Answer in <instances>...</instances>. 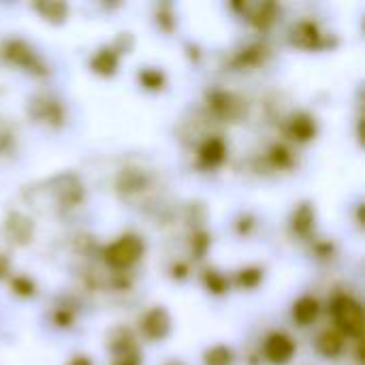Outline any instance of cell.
<instances>
[{"instance_id":"f1b7e54d","label":"cell","mask_w":365,"mask_h":365,"mask_svg":"<svg viewBox=\"0 0 365 365\" xmlns=\"http://www.w3.org/2000/svg\"><path fill=\"white\" fill-rule=\"evenodd\" d=\"M71 365H92L90 364V359H86V357H77V359H73Z\"/></svg>"},{"instance_id":"30bf717a","label":"cell","mask_w":365,"mask_h":365,"mask_svg":"<svg viewBox=\"0 0 365 365\" xmlns=\"http://www.w3.org/2000/svg\"><path fill=\"white\" fill-rule=\"evenodd\" d=\"M319 28L312 24V21H302L293 28V43L297 47H304V49H312L319 45Z\"/></svg>"},{"instance_id":"5b68a950","label":"cell","mask_w":365,"mask_h":365,"mask_svg":"<svg viewBox=\"0 0 365 365\" xmlns=\"http://www.w3.org/2000/svg\"><path fill=\"white\" fill-rule=\"evenodd\" d=\"M30 113H32V118L36 122H45V124H51V126H58L64 120L62 105L56 98H47V96H36L30 103Z\"/></svg>"},{"instance_id":"9c48e42d","label":"cell","mask_w":365,"mask_h":365,"mask_svg":"<svg viewBox=\"0 0 365 365\" xmlns=\"http://www.w3.org/2000/svg\"><path fill=\"white\" fill-rule=\"evenodd\" d=\"M148 175L143 173V171H139V169H126L122 175H120V182H118V186H120V190L122 192H126L128 197L130 195H139V192H143L145 188H148Z\"/></svg>"},{"instance_id":"44dd1931","label":"cell","mask_w":365,"mask_h":365,"mask_svg":"<svg viewBox=\"0 0 365 365\" xmlns=\"http://www.w3.org/2000/svg\"><path fill=\"white\" fill-rule=\"evenodd\" d=\"M139 79H141V83H143L145 88H152V90H158V88H163V83H165L163 73L156 71V68H145V71H141V73H139Z\"/></svg>"},{"instance_id":"83f0119b","label":"cell","mask_w":365,"mask_h":365,"mask_svg":"<svg viewBox=\"0 0 365 365\" xmlns=\"http://www.w3.org/2000/svg\"><path fill=\"white\" fill-rule=\"evenodd\" d=\"M6 272H9V261H6V259H4V257L0 255V278H2V276H4Z\"/></svg>"},{"instance_id":"5bb4252c","label":"cell","mask_w":365,"mask_h":365,"mask_svg":"<svg viewBox=\"0 0 365 365\" xmlns=\"http://www.w3.org/2000/svg\"><path fill=\"white\" fill-rule=\"evenodd\" d=\"M319 317V302L312 297H302L293 308V319L299 325H310Z\"/></svg>"},{"instance_id":"d6986e66","label":"cell","mask_w":365,"mask_h":365,"mask_svg":"<svg viewBox=\"0 0 365 365\" xmlns=\"http://www.w3.org/2000/svg\"><path fill=\"white\" fill-rule=\"evenodd\" d=\"M233 353L227 346H214L205 353V365H231Z\"/></svg>"},{"instance_id":"8992f818","label":"cell","mask_w":365,"mask_h":365,"mask_svg":"<svg viewBox=\"0 0 365 365\" xmlns=\"http://www.w3.org/2000/svg\"><path fill=\"white\" fill-rule=\"evenodd\" d=\"M295 355V344L284 334H272L265 340V357L276 365L289 364Z\"/></svg>"},{"instance_id":"ac0fdd59","label":"cell","mask_w":365,"mask_h":365,"mask_svg":"<svg viewBox=\"0 0 365 365\" xmlns=\"http://www.w3.org/2000/svg\"><path fill=\"white\" fill-rule=\"evenodd\" d=\"M319 351L327 357H336L342 351V338L336 331H325L319 338Z\"/></svg>"},{"instance_id":"7a4b0ae2","label":"cell","mask_w":365,"mask_h":365,"mask_svg":"<svg viewBox=\"0 0 365 365\" xmlns=\"http://www.w3.org/2000/svg\"><path fill=\"white\" fill-rule=\"evenodd\" d=\"M331 312H334V319H336L338 327L344 334H349L353 338H359L364 334V310H361V306L353 297L338 295L334 299Z\"/></svg>"},{"instance_id":"4316f807","label":"cell","mask_w":365,"mask_h":365,"mask_svg":"<svg viewBox=\"0 0 365 365\" xmlns=\"http://www.w3.org/2000/svg\"><path fill=\"white\" fill-rule=\"evenodd\" d=\"M113 365H141V359H139V355L133 351V353H126V355H120L118 359H115V364Z\"/></svg>"},{"instance_id":"603a6c76","label":"cell","mask_w":365,"mask_h":365,"mask_svg":"<svg viewBox=\"0 0 365 365\" xmlns=\"http://www.w3.org/2000/svg\"><path fill=\"white\" fill-rule=\"evenodd\" d=\"M261 278H263V274H261L259 269H244V272L240 274V282H242L244 287H257V284L261 282Z\"/></svg>"},{"instance_id":"ffe728a7","label":"cell","mask_w":365,"mask_h":365,"mask_svg":"<svg viewBox=\"0 0 365 365\" xmlns=\"http://www.w3.org/2000/svg\"><path fill=\"white\" fill-rule=\"evenodd\" d=\"M314 222V214H312V207L310 205H302L297 212H295V218H293V227L299 231V233H308L310 227Z\"/></svg>"},{"instance_id":"6da1fadb","label":"cell","mask_w":365,"mask_h":365,"mask_svg":"<svg viewBox=\"0 0 365 365\" xmlns=\"http://www.w3.org/2000/svg\"><path fill=\"white\" fill-rule=\"evenodd\" d=\"M24 195L34 210L60 214L83 201V184L75 173H60L38 184V188H28Z\"/></svg>"},{"instance_id":"4fadbf2b","label":"cell","mask_w":365,"mask_h":365,"mask_svg":"<svg viewBox=\"0 0 365 365\" xmlns=\"http://www.w3.org/2000/svg\"><path fill=\"white\" fill-rule=\"evenodd\" d=\"M4 49H6L4 53H6L15 64H19V66H24V68H30V66L36 64V58H34L32 49H30L26 43H21V41H9Z\"/></svg>"},{"instance_id":"9a60e30c","label":"cell","mask_w":365,"mask_h":365,"mask_svg":"<svg viewBox=\"0 0 365 365\" xmlns=\"http://www.w3.org/2000/svg\"><path fill=\"white\" fill-rule=\"evenodd\" d=\"M92 68L101 75H113L118 68V53L113 49H101L92 58Z\"/></svg>"},{"instance_id":"ba28073f","label":"cell","mask_w":365,"mask_h":365,"mask_svg":"<svg viewBox=\"0 0 365 365\" xmlns=\"http://www.w3.org/2000/svg\"><path fill=\"white\" fill-rule=\"evenodd\" d=\"M141 329L150 340H163L171 329V319L163 308H154L141 319Z\"/></svg>"},{"instance_id":"e0dca14e","label":"cell","mask_w":365,"mask_h":365,"mask_svg":"<svg viewBox=\"0 0 365 365\" xmlns=\"http://www.w3.org/2000/svg\"><path fill=\"white\" fill-rule=\"evenodd\" d=\"M109 349L120 357V355H126V353H133V336L130 331L126 329H118L111 334V342H109Z\"/></svg>"},{"instance_id":"7402d4cb","label":"cell","mask_w":365,"mask_h":365,"mask_svg":"<svg viewBox=\"0 0 365 365\" xmlns=\"http://www.w3.org/2000/svg\"><path fill=\"white\" fill-rule=\"evenodd\" d=\"M274 17H276V6L274 4H263V6H259L257 9V13L250 17L257 26H269L272 21H274Z\"/></svg>"},{"instance_id":"2e32d148","label":"cell","mask_w":365,"mask_h":365,"mask_svg":"<svg viewBox=\"0 0 365 365\" xmlns=\"http://www.w3.org/2000/svg\"><path fill=\"white\" fill-rule=\"evenodd\" d=\"M34 9L49 21L53 24H60L66 19V13H68V6L64 2H41V4H34Z\"/></svg>"},{"instance_id":"7c38bea8","label":"cell","mask_w":365,"mask_h":365,"mask_svg":"<svg viewBox=\"0 0 365 365\" xmlns=\"http://www.w3.org/2000/svg\"><path fill=\"white\" fill-rule=\"evenodd\" d=\"M289 133H291V137L297 139V141H308V139H312V137L317 135V124H314V120H312L310 115L297 113V115L291 120V124H289Z\"/></svg>"},{"instance_id":"8fae6325","label":"cell","mask_w":365,"mask_h":365,"mask_svg":"<svg viewBox=\"0 0 365 365\" xmlns=\"http://www.w3.org/2000/svg\"><path fill=\"white\" fill-rule=\"evenodd\" d=\"M225 154H227V145L222 139L214 137V139H207L201 150H199V156H201V163L203 165H210V167H216L225 160Z\"/></svg>"},{"instance_id":"3957f363","label":"cell","mask_w":365,"mask_h":365,"mask_svg":"<svg viewBox=\"0 0 365 365\" xmlns=\"http://www.w3.org/2000/svg\"><path fill=\"white\" fill-rule=\"evenodd\" d=\"M143 250H145V246L137 235H124L105 250V259L111 267L124 269V267H130L135 261H139Z\"/></svg>"},{"instance_id":"484cf974","label":"cell","mask_w":365,"mask_h":365,"mask_svg":"<svg viewBox=\"0 0 365 365\" xmlns=\"http://www.w3.org/2000/svg\"><path fill=\"white\" fill-rule=\"evenodd\" d=\"M272 160H274L276 165L284 167V165L291 163V156H289L287 148H274V150H272Z\"/></svg>"},{"instance_id":"277c9868","label":"cell","mask_w":365,"mask_h":365,"mask_svg":"<svg viewBox=\"0 0 365 365\" xmlns=\"http://www.w3.org/2000/svg\"><path fill=\"white\" fill-rule=\"evenodd\" d=\"M210 107L214 109V113H218L225 120H237L244 115V109H246L242 98H237L231 92H222V90L210 94Z\"/></svg>"},{"instance_id":"f546056e","label":"cell","mask_w":365,"mask_h":365,"mask_svg":"<svg viewBox=\"0 0 365 365\" xmlns=\"http://www.w3.org/2000/svg\"><path fill=\"white\" fill-rule=\"evenodd\" d=\"M169 365H178V364H169Z\"/></svg>"},{"instance_id":"cb8c5ba5","label":"cell","mask_w":365,"mask_h":365,"mask_svg":"<svg viewBox=\"0 0 365 365\" xmlns=\"http://www.w3.org/2000/svg\"><path fill=\"white\" fill-rule=\"evenodd\" d=\"M205 280H207V287H210V291H214V293H225V289H227V280H225L220 274H216V272H210Z\"/></svg>"},{"instance_id":"52a82bcc","label":"cell","mask_w":365,"mask_h":365,"mask_svg":"<svg viewBox=\"0 0 365 365\" xmlns=\"http://www.w3.org/2000/svg\"><path fill=\"white\" fill-rule=\"evenodd\" d=\"M32 231H34L32 220L26 218V216H21V214H17V212H11L6 216V220H4V235L13 244H17V246L28 244L30 237H32Z\"/></svg>"},{"instance_id":"d4e9b609","label":"cell","mask_w":365,"mask_h":365,"mask_svg":"<svg viewBox=\"0 0 365 365\" xmlns=\"http://www.w3.org/2000/svg\"><path fill=\"white\" fill-rule=\"evenodd\" d=\"M13 291H15V293H19V295H32L34 287H32V282H30L28 278L19 276V278H15V280H13Z\"/></svg>"}]
</instances>
